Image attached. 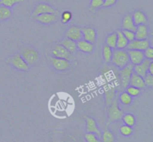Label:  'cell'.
Segmentation results:
<instances>
[{"instance_id": "obj_1", "label": "cell", "mask_w": 153, "mask_h": 142, "mask_svg": "<svg viewBox=\"0 0 153 142\" xmlns=\"http://www.w3.org/2000/svg\"><path fill=\"white\" fill-rule=\"evenodd\" d=\"M111 62L118 68L122 69L129 63V58L127 51L125 49H113V55Z\"/></svg>"}, {"instance_id": "obj_2", "label": "cell", "mask_w": 153, "mask_h": 142, "mask_svg": "<svg viewBox=\"0 0 153 142\" xmlns=\"http://www.w3.org/2000/svg\"><path fill=\"white\" fill-rule=\"evenodd\" d=\"M108 114V121L107 126L110 123L118 121L122 119V117L123 115V111L120 109L117 103V99L115 98L113 103L106 108Z\"/></svg>"}, {"instance_id": "obj_3", "label": "cell", "mask_w": 153, "mask_h": 142, "mask_svg": "<svg viewBox=\"0 0 153 142\" xmlns=\"http://www.w3.org/2000/svg\"><path fill=\"white\" fill-rule=\"evenodd\" d=\"M21 56L22 57L25 62L28 66H32L37 62L39 59V54L36 49L34 48L26 46L23 48L21 53Z\"/></svg>"}, {"instance_id": "obj_4", "label": "cell", "mask_w": 153, "mask_h": 142, "mask_svg": "<svg viewBox=\"0 0 153 142\" xmlns=\"http://www.w3.org/2000/svg\"><path fill=\"white\" fill-rule=\"evenodd\" d=\"M6 61L19 70L27 71L29 69V66L27 64L20 54H13L11 56L8 57Z\"/></svg>"}, {"instance_id": "obj_5", "label": "cell", "mask_w": 153, "mask_h": 142, "mask_svg": "<svg viewBox=\"0 0 153 142\" xmlns=\"http://www.w3.org/2000/svg\"><path fill=\"white\" fill-rule=\"evenodd\" d=\"M133 67H134L133 64H131V63H128L127 65L120 69L119 78L122 88H126L129 85L130 78H131V74L133 73Z\"/></svg>"}, {"instance_id": "obj_6", "label": "cell", "mask_w": 153, "mask_h": 142, "mask_svg": "<svg viewBox=\"0 0 153 142\" xmlns=\"http://www.w3.org/2000/svg\"><path fill=\"white\" fill-rule=\"evenodd\" d=\"M46 13H55V14L58 15L59 14V10L55 9L53 7H52L50 4H47V3L40 2L35 6V8L34 9L32 13H31V16L34 17V16H37V15Z\"/></svg>"}, {"instance_id": "obj_7", "label": "cell", "mask_w": 153, "mask_h": 142, "mask_svg": "<svg viewBox=\"0 0 153 142\" xmlns=\"http://www.w3.org/2000/svg\"><path fill=\"white\" fill-rule=\"evenodd\" d=\"M52 54L53 57H55V58H64V59H67L68 61L74 59V56H73V54L69 52L67 49H66L60 43H58V44L54 46L52 50Z\"/></svg>"}, {"instance_id": "obj_8", "label": "cell", "mask_w": 153, "mask_h": 142, "mask_svg": "<svg viewBox=\"0 0 153 142\" xmlns=\"http://www.w3.org/2000/svg\"><path fill=\"white\" fill-rule=\"evenodd\" d=\"M150 46V43L147 39L145 40H139V39H134L131 41L128 42L127 45V49H134V50H140L144 51Z\"/></svg>"}, {"instance_id": "obj_9", "label": "cell", "mask_w": 153, "mask_h": 142, "mask_svg": "<svg viewBox=\"0 0 153 142\" xmlns=\"http://www.w3.org/2000/svg\"><path fill=\"white\" fill-rule=\"evenodd\" d=\"M50 61L52 67L58 71H65L70 67V61L67 59L52 56L50 58Z\"/></svg>"}, {"instance_id": "obj_10", "label": "cell", "mask_w": 153, "mask_h": 142, "mask_svg": "<svg viewBox=\"0 0 153 142\" xmlns=\"http://www.w3.org/2000/svg\"><path fill=\"white\" fill-rule=\"evenodd\" d=\"M152 61V60L144 58L143 61L140 64L134 65V67H133V72L143 78L146 76V73H148V68H149V64H150Z\"/></svg>"}, {"instance_id": "obj_11", "label": "cell", "mask_w": 153, "mask_h": 142, "mask_svg": "<svg viewBox=\"0 0 153 142\" xmlns=\"http://www.w3.org/2000/svg\"><path fill=\"white\" fill-rule=\"evenodd\" d=\"M127 52H128V58H129V61L133 65L140 64L145 58L143 51L128 49Z\"/></svg>"}, {"instance_id": "obj_12", "label": "cell", "mask_w": 153, "mask_h": 142, "mask_svg": "<svg viewBox=\"0 0 153 142\" xmlns=\"http://www.w3.org/2000/svg\"><path fill=\"white\" fill-rule=\"evenodd\" d=\"M86 131L87 132L95 133L98 136L99 138H101L102 132L98 127L97 121L94 118L91 117H86Z\"/></svg>"}, {"instance_id": "obj_13", "label": "cell", "mask_w": 153, "mask_h": 142, "mask_svg": "<svg viewBox=\"0 0 153 142\" xmlns=\"http://www.w3.org/2000/svg\"><path fill=\"white\" fill-rule=\"evenodd\" d=\"M34 19L38 22H40V23L47 24L48 25V24H52L56 22L57 19H58V15L50 13H43V14L34 16Z\"/></svg>"}, {"instance_id": "obj_14", "label": "cell", "mask_w": 153, "mask_h": 142, "mask_svg": "<svg viewBox=\"0 0 153 142\" xmlns=\"http://www.w3.org/2000/svg\"><path fill=\"white\" fill-rule=\"evenodd\" d=\"M66 37L70 39V40H73L74 41H78V40L82 39V29L81 28L78 26H73L70 27L67 30L65 33Z\"/></svg>"}, {"instance_id": "obj_15", "label": "cell", "mask_w": 153, "mask_h": 142, "mask_svg": "<svg viewBox=\"0 0 153 142\" xmlns=\"http://www.w3.org/2000/svg\"><path fill=\"white\" fill-rule=\"evenodd\" d=\"M82 33V39L90 42L91 43H94L97 40V31L92 27H85L81 28Z\"/></svg>"}, {"instance_id": "obj_16", "label": "cell", "mask_w": 153, "mask_h": 142, "mask_svg": "<svg viewBox=\"0 0 153 142\" xmlns=\"http://www.w3.org/2000/svg\"><path fill=\"white\" fill-rule=\"evenodd\" d=\"M135 24L134 23V21L132 19V15L131 13H128L125 14L123 17L122 20V28L125 30H130V31H135L136 30Z\"/></svg>"}, {"instance_id": "obj_17", "label": "cell", "mask_w": 153, "mask_h": 142, "mask_svg": "<svg viewBox=\"0 0 153 142\" xmlns=\"http://www.w3.org/2000/svg\"><path fill=\"white\" fill-rule=\"evenodd\" d=\"M134 34H135V39H139V40L147 39L149 35V27L146 24L137 25Z\"/></svg>"}, {"instance_id": "obj_18", "label": "cell", "mask_w": 153, "mask_h": 142, "mask_svg": "<svg viewBox=\"0 0 153 142\" xmlns=\"http://www.w3.org/2000/svg\"><path fill=\"white\" fill-rule=\"evenodd\" d=\"M76 44H77V49L85 53H91L94 49V43H90L84 39H81L76 41Z\"/></svg>"}, {"instance_id": "obj_19", "label": "cell", "mask_w": 153, "mask_h": 142, "mask_svg": "<svg viewBox=\"0 0 153 142\" xmlns=\"http://www.w3.org/2000/svg\"><path fill=\"white\" fill-rule=\"evenodd\" d=\"M132 19L135 25L147 23V16L140 10H136L133 12Z\"/></svg>"}, {"instance_id": "obj_20", "label": "cell", "mask_w": 153, "mask_h": 142, "mask_svg": "<svg viewBox=\"0 0 153 142\" xmlns=\"http://www.w3.org/2000/svg\"><path fill=\"white\" fill-rule=\"evenodd\" d=\"M105 106L106 108L110 106L114 99L116 98V90L113 86H108L105 91Z\"/></svg>"}, {"instance_id": "obj_21", "label": "cell", "mask_w": 153, "mask_h": 142, "mask_svg": "<svg viewBox=\"0 0 153 142\" xmlns=\"http://www.w3.org/2000/svg\"><path fill=\"white\" fill-rule=\"evenodd\" d=\"M129 85L136 87V88H140V89L146 87V85H145L144 83V80H143V78L141 77L140 76H139V75L136 74L134 72L132 73L131 78H130Z\"/></svg>"}, {"instance_id": "obj_22", "label": "cell", "mask_w": 153, "mask_h": 142, "mask_svg": "<svg viewBox=\"0 0 153 142\" xmlns=\"http://www.w3.org/2000/svg\"><path fill=\"white\" fill-rule=\"evenodd\" d=\"M59 43L61 45H62L66 49H67L72 54L75 53L77 51V44H76V42L73 40H70V39L67 38V37H65L63 40H61Z\"/></svg>"}, {"instance_id": "obj_23", "label": "cell", "mask_w": 153, "mask_h": 142, "mask_svg": "<svg viewBox=\"0 0 153 142\" xmlns=\"http://www.w3.org/2000/svg\"><path fill=\"white\" fill-rule=\"evenodd\" d=\"M117 45L116 49H125L127 47L128 41L126 38L125 36L123 35L122 32V30H117Z\"/></svg>"}, {"instance_id": "obj_24", "label": "cell", "mask_w": 153, "mask_h": 142, "mask_svg": "<svg viewBox=\"0 0 153 142\" xmlns=\"http://www.w3.org/2000/svg\"><path fill=\"white\" fill-rule=\"evenodd\" d=\"M112 55H113V49L109 47L108 46L105 44L102 46V57L104 61L106 64H108V63L111 62Z\"/></svg>"}, {"instance_id": "obj_25", "label": "cell", "mask_w": 153, "mask_h": 142, "mask_svg": "<svg viewBox=\"0 0 153 142\" xmlns=\"http://www.w3.org/2000/svg\"><path fill=\"white\" fill-rule=\"evenodd\" d=\"M12 10L9 7L0 5V21H4L11 17Z\"/></svg>"}, {"instance_id": "obj_26", "label": "cell", "mask_w": 153, "mask_h": 142, "mask_svg": "<svg viewBox=\"0 0 153 142\" xmlns=\"http://www.w3.org/2000/svg\"><path fill=\"white\" fill-rule=\"evenodd\" d=\"M117 39V35L116 32H113L108 34L105 39V45L108 46L112 49H116Z\"/></svg>"}, {"instance_id": "obj_27", "label": "cell", "mask_w": 153, "mask_h": 142, "mask_svg": "<svg viewBox=\"0 0 153 142\" xmlns=\"http://www.w3.org/2000/svg\"><path fill=\"white\" fill-rule=\"evenodd\" d=\"M122 120L123 121L124 123L127 126H134L135 125L136 123V119L135 117L131 113H126L125 114L123 115Z\"/></svg>"}, {"instance_id": "obj_28", "label": "cell", "mask_w": 153, "mask_h": 142, "mask_svg": "<svg viewBox=\"0 0 153 142\" xmlns=\"http://www.w3.org/2000/svg\"><path fill=\"white\" fill-rule=\"evenodd\" d=\"M100 140L102 142H115V137L110 130L105 129L102 133Z\"/></svg>"}, {"instance_id": "obj_29", "label": "cell", "mask_w": 153, "mask_h": 142, "mask_svg": "<svg viewBox=\"0 0 153 142\" xmlns=\"http://www.w3.org/2000/svg\"><path fill=\"white\" fill-rule=\"evenodd\" d=\"M119 100L120 102L122 104L127 106V105H129L131 103V102H132V97L126 91H124V92H122L120 94Z\"/></svg>"}, {"instance_id": "obj_30", "label": "cell", "mask_w": 153, "mask_h": 142, "mask_svg": "<svg viewBox=\"0 0 153 142\" xmlns=\"http://www.w3.org/2000/svg\"><path fill=\"white\" fill-rule=\"evenodd\" d=\"M103 0H91L89 10L91 13H94L97 9L102 7Z\"/></svg>"}, {"instance_id": "obj_31", "label": "cell", "mask_w": 153, "mask_h": 142, "mask_svg": "<svg viewBox=\"0 0 153 142\" xmlns=\"http://www.w3.org/2000/svg\"><path fill=\"white\" fill-rule=\"evenodd\" d=\"M126 92L131 96V97H137L141 93V89L138 88H136V87L134 86H131V85H128V87L126 88Z\"/></svg>"}, {"instance_id": "obj_32", "label": "cell", "mask_w": 153, "mask_h": 142, "mask_svg": "<svg viewBox=\"0 0 153 142\" xmlns=\"http://www.w3.org/2000/svg\"><path fill=\"white\" fill-rule=\"evenodd\" d=\"M120 134L122 135L129 136L132 134L133 129L131 126L123 124V125L121 126L120 128Z\"/></svg>"}, {"instance_id": "obj_33", "label": "cell", "mask_w": 153, "mask_h": 142, "mask_svg": "<svg viewBox=\"0 0 153 142\" xmlns=\"http://www.w3.org/2000/svg\"><path fill=\"white\" fill-rule=\"evenodd\" d=\"M22 1H23V0H0V5L11 8L14 4L22 2Z\"/></svg>"}, {"instance_id": "obj_34", "label": "cell", "mask_w": 153, "mask_h": 142, "mask_svg": "<svg viewBox=\"0 0 153 142\" xmlns=\"http://www.w3.org/2000/svg\"><path fill=\"white\" fill-rule=\"evenodd\" d=\"M85 138L87 142H102L100 138H99L98 136L95 133L87 132L85 136Z\"/></svg>"}, {"instance_id": "obj_35", "label": "cell", "mask_w": 153, "mask_h": 142, "mask_svg": "<svg viewBox=\"0 0 153 142\" xmlns=\"http://www.w3.org/2000/svg\"><path fill=\"white\" fill-rule=\"evenodd\" d=\"M73 17V14L70 10H65L61 14V22L63 24H67L70 22Z\"/></svg>"}, {"instance_id": "obj_36", "label": "cell", "mask_w": 153, "mask_h": 142, "mask_svg": "<svg viewBox=\"0 0 153 142\" xmlns=\"http://www.w3.org/2000/svg\"><path fill=\"white\" fill-rule=\"evenodd\" d=\"M122 32L128 42L131 41V40H133L135 39V34H134V31H130V30L123 29Z\"/></svg>"}, {"instance_id": "obj_37", "label": "cell", "mask_w": 153, "mask_h": 142, "mask_svg": "<svg viewBox=\"0 0 153 142\" xmlns=\"http://www.w3.org/2000/svg\"><path fill=\"white\" fill-rule=\"evenodd\" d=\"M143 80H144V83L146 85V86H153V75L147 73L146 76L143 77Z\"/></svg>"}, {"instance_id": "obj_38", "label": "cell", "mask_w": 153, "mask_h": 142, "mask_svg": "<svg viewBox=\"0 0 153 142\" xmlns=\"http://www.w3.org/2000/svg\"><path fill=\"white\" fill-rule=\"evenodd\" d=\"M143 54H144V57L146 59H149V60H152L153 59V49L152 47L149 46L148 47L147 49H145L143 51Z\"/></svg>"}, {"instance_id": "obj_39", "label": "cell", "mask_w": 153, "mask_h": 142, "mask_svg": "<svg viewBox=\"0 0 153 142\" xmlns=\"http://www.w3.org/2000/svg\"><path fill=\"white\" fill-rule=\"evenodd\" d=\"M117 0H103L102 7H111L116 4Z\"/></svg>"}, {"instance_id": "obj_40", "label": "cell", "mask_w": 153, "mask_h": 142, "mask_svg": "<svg viewBox=\"0 0 153 142\" xmlns=\"http://www.w3.org/2000/svg\"><path fill=\"white\" fill-rule=\"evenodd\" d=\"M148 73L153 75V62L152 61L150 63V64H149V68H148Z\"/></svg>"}, {"instance_id": "obj_41", "label": "cell", "mask_w": 153, "mask_h": 142, "mask_svg": "<svg viewBox=\"0 0 153 142\" xmlns=\"http://www.w3.org/2000/svg\"><path fill=\"white\" fill-rule=\"evenodd\" d=\"M50 142H66L64 140L62 139H53L52 141H51Z\"/></svg>"}]
</instances>
